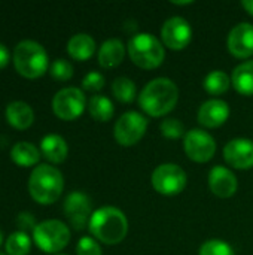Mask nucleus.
Instances as JSON below:
<instances>
[{
	"label": "nucleus",
	"instance_id": "72a5a7b5",
	"mask_svg": "<svg viewBox=\"0 0 253 255\" xmlns=\"http://www.w3.org/2000/svg\"><path fill=\"white\" fill-rule=\"evenodd\" d=\"M242 6L246 9V12H248L249 15H252L253 16V0H243V1H242Z\"/></svg>",
	"mask_w": 253,
	"mask_h": 255
},
{
	"label": "nucleus",
	"instance_id": "2f4dec72",
	"mask_svg": "<svg viewBox=\"0 0 253 255\" xmlns=\"http://www.w3.org/2000/svg\"><path fill=\"white\" fill-rule=\"evenodd\" d=\"M16 226H18L19 232L27 233L30 230L33 232L37 224H36V218L33 217V214H30V212H21L16 217Z\"/></svg>",
	"mask_w": 253,
	"mask_h": 255
},
{
	"label": "nucleus",
	"instance_id": "a211bd4d",
	"mask_svg": "<svg viewBox=\"0 0 253 255\" xmlns=\"http://www.w3.org/2000/svg\"><path fill=\"white\" fill-rule=\"evenodd\" d=\"M40 154L51 163L60 164L67 158L69 146L58 134H48L40 142Z\"/></svg>",
	"mask_w": 253,
	"mask_h": 255
},
{
	"label": "nucleus",
	"instance_id": "393cba45",
	"mask_svg": "<svg viewBox=\"0 0 253 255\" xmlns=\"http://www.w3.org/2000/svg\"><path fill=\"white\" fill-rule=\"evenodd\" d=\"M112 93L121 103H131L136 99V84L125 76L116 78L112 84Z\"/></svg>",
	"mask_w": 253,
	"mask_h": 255
},
{
	"label": "nucleus",
	"instance_id": "5701e85b",
	"mask_svg": "<svg viewBox=\"0 0 253 255\" xmlns=\"http://www.w3.org/2000/svg\"><path fill=\"white\" fill-rule=\"evenodd\" d=\"M88 111H89V115L95 121L106 123L112 120L115 108H113V103L106 96H94L88 102Z\"/></svg>",
	"mask_w": 253,
	"mask_h": 255
},
{
	"label": "nucleus",
	"instance_id": "6ab92c4d",
	"mask_svg": "<svg viewBox=\"0 0 253 255\" xmlns=\"http://www.w3.org/2000/svg\"><path fill=\"white\" fill-rule=\"evenodd\" d=\"M125 57V46L119 39L106 40L98 49V63L104 69L118 67Z\"/></svg>",
	"mask_w": 253,
	"mask_h": 255
},
{
	"label": "nucleus",
	"instance_id": "e433bc0d",
	"mask_svg": "<svg viewBox=\"0 0 253 255\" xmlns=\"http://www.w3.org/2000/svg\"><path fill=\"white\" fill-rule=\"evenodd\" d=\"M0 255H7V254H3V253H0Z\"/></svg>",
	"mask_w": 253,
	"mask_h": 255
},
{
	"label": "nucleus",
	"instance_id": "423d86ee",
	"mask_svg": "<svg viewBox=\"0 0 253 255\" xmlns=\"http://www.w3.org/2000/svg\"><path fill=\"white\" fill-rule=\"evenodd\" d=\"M33 239L39 250L48 254H55L69 245L70 230L58 220H46L36 226L33 230Z\"/></svg>",
	"mask_w": 253,
	"mask_h": 255
},
{
	"label": "nucleus",
	"instance_id": "2eb2a0df",
	"mask_svg": "<svg viewBox=\"0 0 253 255\" xmlns=\"http://www.w3.org/2000/svg\"><path fill=\"white\" fill-rule=\"evenodd\" d=\"M230 117V106L221 99H210L200 106L198 123L207 128H216L225 124Z\"/></svg>",
	"mask_w": 253,
	"mask_h": 255
},
{
	"label": "nucleus",
	"instance_id": "dca6fc26",
	"mask_svg": "<svg viewBox=\"0 0 253 255\" xmlns=\"http://www.w3.org/2000/svg\"><path fill=\"white\" fill-rule=\"evenodd\" d=\"M209 187L215 196L221 199H228L236 194L239 182L236 175L230 169L224 166H215L209 173Z\"/></svg>",
	"mask_w": 253,
	"mask_h": 255
},
{
	"label": "nucleus",
	"instance_id": "9b49d317",
	"mask_svg": "<svg viewBox=\"0 0 253 255\" xmlns=\"http://www.w3.org/2000/svg\"><path fill=\"white\" fill-rule=\"evenodd\" d=\"M64 215L75 230H84L92 215L91 200L81 191L70 193L64 200Z\"/></svg>",
	"mask_w": 253,
	"mask_h": 255
},
{
	"label": "nucleus",
	"instance_id": "cd10ccee",
	"mask_svg": "<svg viewBox=\"0 0 253 255\" xmlns=\"http://www.w3.org/2000/svg\"><path fill=\"white\" fill-rule=\"evenodd\" d=\"M160 130L163 133L164 137L167 139H179L182 137L185 133V126L177 120V118H167L161 123Z\"/></svg>",
	"mask_w": 253,
	"mask_h": 255
},
{
	"label": "nucleus",
	"instance_id": "4be33fe9",
	"mask_svg": "<svg viewBox=\"0 0 253 255\" xmlns=\"http://www.w3.org/2000/svg\"><path fill=\"white\" fill-rule=\"evenodd\" d=\"M10 158L16 166L30 167L39 163L40 151L30 142H18L10 149Z\"/></svg>",
	"mask_w": 253,
	"mask_h": 255
},
{
	"label": "nucleus",
	"instance_id": "0eeeda50",
	"mask_svg": "<svg viewBox=\"0 0 253 255\" xmlns=\"http://www.w3.org/2000/svg\"><path fill=\"white\" fill-rule=\"evenodd\" d=\"M151 181L157 193L163 196H176L186 187V173L180 166L166 163L154 170Z\"/></svg>",
	"mask_w": 253,
	"mask_h": 255
},
{
	"label": "nucleus",
	"instance_id": "c85d7f7f",
	"mask_svg": "<svg viewBox=\"0 0 253 255\" xmlns=\"http://www.w3.org/2000/svg\"><path fill=\"white\" fill-rule=\"evenodd\" d=\"M49 73L57 81H69L73 76V66L67 60L58 58L51 64Z\"/></svg>",
	"mask_w": 253,
	"mask_h": 255
},
{
	"label": "nucleus",
	"instance_id": "f257e3e1",
	"mask_svg": "<svg viewBox=\"0 0 253 255\" xmlns=\"http://www.w3.org/2000/svg\"><path fill=\"white\" fill-rule=\"evenodd\" d=\"M179 100L177 85L167 78L152 79L140 93L139 105L149 117H164L171 112Z\"/></svg>",
	"mask_w": 253,
	"mask_h": 255
},
{
	"label": "nucleus",
	"instance_id": "c9c22d12",
	"mask_svg": "<svg viewBox=\"0 0 253 255\" xmlns=\"http://www.w3.org/2000/svg\"><path fill=\"white\" fill-rule=\"evenodd\" d=\"M1 242H3V235H1V232H0V245H1Z\"/></svg>",
	"mask_w": 253,
	"mask_h": 255
},
{
	"label": "nucleus",
	"instance_id": "b1692460",
	"mask_svg": "<svg viewBox=\"0 0 253 255\" xmlns=\"http://www.w3.org/2000/svg\"><path fill=\"white\" fill-rule=\"evenodd\" d=\"M231 78L224 70H212L203 81L204 90L212 96H221L228 91Z\"/></svg>",
	"mask_w": 253,
	"mask_h": 255
},
{
	"label": "nucleus",
	"instance_id": "f8f14e48",
	"mask_svg": "<svg viewBox=\"0 0 253 255\" xmlns=\"http://www.w3.org/2000/svg\"><path fill=\"white\" fill-rule=\"evenodd\" d=\"M161 37L167 48L173 51H180L189 45L192 39V28L185 18L173 16L164 22L161 28Z\"/></svg>",
	"mask_w": 253,
	"mask_h": 255
},
{
	"label": "nucleus",
	"instance_id": "f704fd0d",
	"mask_svg": "<svg viewBox=\"0 0 253 255\" xmlns=\"http://www.w3.org/2000/svg\"><path fill=\"white\" fill-rule=\"evenodd\" d=\"M174 4H179V6H183V4H191L192 1H173Z\"/></svg>",
	"mask_w": 253,
	"mask_h": 255
},
{
	"label": "nucleus",
	"instance_id": "7ed1b4c3",
	"mask_svg": "<svg viewBox=\"0 0 253 255\" xmlns=\"http://www.w3.org/2000/svg\"><path fill=\"white\" fill-rule=\"evenodd\" d=\"M64 188V179L57 167L40 164L33 169L28 178V193L40 205L55 203Z\"/></svg>",
	"mask_w": 253,
	"mask_h": 255
},
{
	"label": "nucleus",
	"instance_id": "aec40b11",
	"mask_svg": "<svg viewBox=\"0 0 253 255\" xmlns=\"http://www.w3.org/2000/svg\"><path fill=\"white\" fill-rule=\"evenodd\" d=\"M67 52L73 60L86 61L95 52V42L86 33H78L70 37L67 43Z\"/></svg>",
	"mask_w": 253,
	"mask_h": 255
},
{
	"label": "nucleus",
	"instance_id": "473e14b6",
	"mask_svg": "<svg viewBox=\"0 0 253 255\" xmlns=\"http://www.w3.org/2000/svg\"><path fill=\"white\" fill-rule=\"evenodd\" d=\"M7 63H9V51L3 43H0V69L6 67Z\"/></svg>",
	"mask_w": 253,
	"mask_h": 255
},
{
	"label": "nucleus",
	"instance_id": "7c9ffc66",
	"mask_svg": "<svg viewBox=\"0 0 253 255\" xmlns=\"http://www.w3.org/2000/svg\"><path fill=\"white\" fill-rule=\"evenodd\" d=\"M76 254L78 255H101V248L97 241H94L89 236L82 238L76 245Z\"/></svg>",
	"mask_w": 253,
	"mask_h": 255
},
{
	"label": "nucleus",
	"instance_id": "20e7f679",
	"mask_svg": "<svg viewBox=\"0 0 253 255\" xmlns=\"http://www.w3.org/2000/svg\"><path fill=\"white\" fill-rule=\"evenodd\" d=\"M48 64L45 48L34 40H22L13 49V66L16 72L27 79H36L45 75Z\"/></svg>",
	"mask_w": 253,
	"mask_h": 255
},
{
	"label": "nucleus",
	"instance_id": "1a4fd4ad",
	"mask_svg": "<svg viewBox=\"0 0 253 255\" xmlns=\"http://www.w3.org/2000/svg\"><path fill=\"white\" fill-rule=\"evenodd\" d=\"M85 96L82 90L67 87L60 90L52 99V111L63 121H73L85 111Z\"/></svg>",
	"mask_w": 253,
	"mask_h": 255
},
{
	"label": "nucleus",
	"instance_id": "ddd939ff",
	"mask_svg": "<svg viewBox=\"0 0 253 255\" xmlns=\"http://www.w3.org/2000/svg\"><path fill=\"white\" fill-rule=\"evenodd\" d=\"M225 161L239 170H248L253 167V140L251 139H233L224 148Z\"/></svg>",
	"mask_w": 253,
	"mask_h": 255
},
{
	"label": "nucleus",
	"instance_id": "6e6552de",
	"mask_svg": "<svg viewBox=\"0 0 253 255\" xmlns=\"http://www.w3.org/2000/svg\"><path fill=\"white\" fill-rule=\"evenodd\" d=\"M148 130V120L139 112H125L119 117L113 127V134L121 146H133L139 143Z\"/></svg>",
	"mask_w": 253,
	"mask_h": 255
},
{
	"label": "nucleus",
	"instance_id": "f3484780",
	"mask_svg": "<svg viewBox=\"0 0 253 255\" xmlns=\"http://www.w3.org/2000/svg\"><path fill=\"white\" fill-rule=\"evenodd\" d=\"M6 121L16 130H27L34 121V112L25 102H12L4 109Z\"/></svg>",
	"mask_w": 253,
	"mask_h": 255
},
{
	"label": "nucleus",
	"instance_id": "9d476101",
	"mask_svg": "<svg viewBox=\"0 0 253 255\" xmlns=\"http://www.w3.org/2000/svg\"><path fill=\"white\" fill-rule=\"evenodd\" d=\"M183 148L192 161L207 163L216 152V142L207 131L201 128H192L185 134Z\"/></svg>",
	"mask_w": 253,
	"mask_h": 255
},
{
	"label": "nucleus",
	"instance_id": "a878e982",
	"mask_svg": "<svg viewBox=\"0 0 253 255\" xmlns=\"http://www.w3.org/2000/svg\"><path fill=\"white\" fill-rule=\"evenodd\" d=\"M30 247H31V242H30L28 235L19 230L12 233L7 238L6 245H4L7 255H27L30 253Z\"/></svg>",
	"mask_w": 253,
	"mask_h": 255
},
{
	"label": "nucleus",
	"instance_id": "39448f33",
	"mask_svg": "<svg viewBox=\"0 0 253 255\" xmlns=\"http://www.w3.org/2000/svg\"><path fill=\"white\" fill-rule=\"evenodd\" d=\"M128 55L131 61L142 69H157L163 64L166 49L163 43L151 33H136L128 40Z\"/></svg>",
	"mask_w": 253,
	"mask_h": 255
},
{
	"label": "nucleus",
	"instance_id": "bb28decb",
	"mask_svg": "<svg viewBox=\"0 0 253 255\" xmlns=\"http://www.w3.org/2000/svg\"><path fill=\"white\" fill-rule=\"evenodd\" d=\"M200 255H236L231 245L221 239H210L200 248Z\"/></svg>",
	"mask_w": 253,
	"mask_h": 255
},
{
	"label": "nucleus",
	"instance_id": "f03ea898",
	"mask_svg": "<svg viewBox=\"0 0 253 255\" xmlns=\"http://www.w3.org/2000/svg\"><path fill=\"white\" fill-rule=\"evenodd\" d=\"M88 227L91 235L106 245L121 244L128 233L127 217L113 206H103L94 211Z\"/></svg>",
	"mask_w": 253,
	"mask_h": 255
},
{
	"label": "nucleus",
	"instance_id": "412c9836",
	"mask_svg": "<svg viewBox=\"0 0 253 255\" xmlns=\"http://www.w3.org/2000/svg\"><path fill=\"white\" fill-rule=\"evenodd\" d=\"M231 84L242 96H253V60L240 63L233 70Z\"/></svg>",
	"mask_w": 253,
	"mask_h": 255
},
{
	"label": "nucleus",
	"instance_id": "4468645a",
	"mask_svg": "<svg viewBox=\"0 0 253 255\" xmlns=\"http://www.w3.org/2000/svg\"><path fill=\"white\" fill-rule=\"evenodd\" d=\"M227 46L236 58H251L253 55V25L251 22L237 24L228 34Z\"/></svg>",
	"mask_w": 253,
	"mask_h": 255
},
{
	"label": "nucleus",
	"instance_id": "c756f323",
	"mask_svg": "<svg viewBox=\"0 0 253 255\" xmlns=\"http://www.w3.org/2000/svg\"><path fill=\"white\" fill-rule=\"evenodd\" d=\"M104 82H106V81H104V76H103L101 73L92 70V72H89V73H86V75L84 76V79H82V87H84V90H86V91L95 93V91H100V90L104 87Z\"/></svg>",
	"mask_w": 253,
	"mask_h": 255
}]
</instances>
